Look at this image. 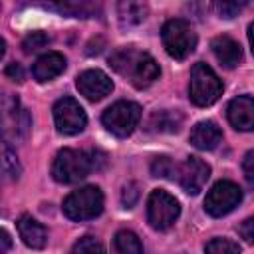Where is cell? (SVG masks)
<instances>
[{"mask_svg": "<svg viewBox=\"0 0 254 254\" xmlns=\"http://www.w3.org/2000/svg\"><path fill=\"white\" fill-rule=\"evenodd\" d=\"M109 65L129 79L135 87H149L159 77V65L147 52L137 48H119L109 56Z\"/></svg>", "mask_w": 254, "mask_h": 254, "instance_id": "cell-1", "label": "cell"}, {"mask_svg": "<svg viewBox=\"0 0 254 254\" xmlns=\"http://www.w3.org/2000/svg\"><path fill=\"white\" fill-rule=\"evenodd\" d=\"M93 169V159L89 151H75V149H62L58 151L52 163V175L58 183H77L85 179Z\"/></svg>", "mask_w": 254, "mask_h": 254, "instance_id": "cell-2", "label": "cell"}, {"mask_svg": "<svg viewBox=\"0 0 254 254\" xmlns=\"http://www.w3.org/2000/svg\"><path fill=\"white\" fill-rule=\"evenodd\" d=\"M222 95V81L206 64H194L190 69V83H189V97L194 105L206 107L212 105Z\"/></svg>", "mask_w": 254, "mask_h": 254, "instance_id": "cell-3", "label": "cell"}, {"mask_svg": "<svg viewBox=\"0 0 254 254\" xmlns=\"http://www.w3.org/2000/svg\"><path fill=\"white\" fill-rule=\"evenodd\" d=\"M161 40L167 54L175 60H185L196 48V34L187 20H169L161 30Z\"/></svg>", "mask_w": 254, "mask_h": 254, "instance_id": "cell-4", "label": "cell"}, {"mask_svg": "<svg viewBox=\"0 0 254 254\" xmlns=\"http://www.w3.org/2000/svg\"><path fill=\"white\" fill-rule=\"evenodd\" d=\"M103 210V194L97 187H81L64 200V212L71 220H91Z\"/></svg>", "mask_w": 254, "mask_h": 254, "instance_id": "cell-5", "label": "cell"}, {"mask_svg": "<svg viewBox=\"0 0 254 254\" xmlns=\"http://www.w3.org/2000/svg\"><path fill=\"white\" fill-rule=\"evenodd\" d=\"M141 119V107L133 101H117L107 107L101 115V121L109 133L115 137H129Z\"/></svg>", "mask_w": 254, "mask_h": 254, "instance_id": "cell-6", "label": "cell"}, {"mask_svg": "<svg viewBox=\"0 0 254 254\" xmlns=\"http://www.w3.org/2000/svg\"><path fill=\"white\" fill-rule=\"evenodd\" d=\"M181 206L175 196H171L167 190H153L147 200V220L155 230H167L175 224L179 218Z\"/></svg>", "mask_w": 254, "mask_h": 254, "instance_id": "cell-7", "label": "cell"}, {"mask_svg": "<svg viewBox=\"0 0 254 254\" xmlns=\"http://www.w3.org/2000/svg\"><path fill=\"white\" fill-rule=\"evenodd\" d=\"M242 200V190L232 181H218L204 198V208L210 216H224L232 212Z\"/></svg>", "mask_w": 254, "mask_h": 254, "instance_id": "cell-8", "label": "cell"}, {"mask_svg": "<svg viewBox=\"0 0 254 254\" xmlns=\"http://www.w3.org/2000/svg\"><path fill=\"white\" fill-rule=\"evenodd\" d=\"M54 123L62 135H77L85 129L87 117L73 97H62L54 105Z\"/></svg>", "mask_w": 254, "mask_h": 254, "instance_id": "cell-9", "label": "cell"}, {"mask_svg": "<svg viewBox=\"0 0 254 254\" xmlns=\"http://www.w3.org/2000/svg\"><path fill=\"white\" fill-rule=\"evenodd\" d=\"M208 177H210V167L198 157H189V159H185V163H181L177 167L179 185L189 194H198L202 190V187L206 185Z\"/></svg>", "mask_w": 254, "mask_h": 254, "instance_id": "cell-10", "label": "cell"}, {"mask_svg": "<svg viewBox=\"0 0 254 254\" xmlns=\"http://www.w3.org/2000/svg\"><path fill=\"white\" fill-rule=\"evenodd\" d=\"M32 127L30 113L20 107L18 97L6 95L4 97V135L14 139H26Z\"/></svg>", "mask_w": 254, "mask_h": 254, "instance_id": "cell-11", "label": "cell"}, {"mask_svg": "<svg viewBox=\"0 0 254 254\" xmlns=\"http://www.w3.org/2000/svg\"><path fill=\"white\" fill-rule=\"evenodd\" d=\"M75 83L79 93L89 101H99L105 95H109L113 89V81L101 69H85L83 73L77 75Z\"/></svg>", "mask_w": 254, "mask_h": 254, "instance_id": "cell-12", "label": "cell"}, {"mask_svg": "<svg viewBox=\"0 0 254 254\" xmlns=\"http://www.w3.org/2000/svg\"><path fill=\"white\" fill-rule=\"evenodd\" d=\"M228 121L236 131H254V97L238 95L228 103Z\"/></svg>", "mask_w": 254, "mask_h": 254, "instance_id": "cell-13", "label": "cell"}, {"mask_svg": "<svg viewBox=\"0 0 254 254\" xmlns=\"http://www.w3.org/2000/svg\"><path fill=\"white\" fill-rule=\"evenodd\" d=\"M64 69H65V58L58 52H48V54H44L36 60L32 73L38 81L44 83V81H50V79L58 77Z\"/></svg>", "mask_w": 254, "mask_h": 254, "instance_id": "cell-14", "label": "cell"}, {"mask_svg": "<svg viewBox=\"0 0 254 254\" xmlns=\"http://www.w3.org/2000/svg\"><path fill=\"white\" fill-rule=\"evenodd\" d=\"M222 141V131L214 121H198L190 131V143L196 149L210 151Z\"/></svg>", "mask_w": 254, "mask_h": 254, "instance_id": "cell-15", "label": "cell"}, {"mask_svg": "<svg viewBox=\"0 0 254 254\" xmlns=\"http://www.w3.org/2000/svg\"><path fill=\"white\" fill-rule=\"evenodd\" d=\"M18 232H20V238L24 240V244L30 248H44L48 242L46 228L30 214H22L18 218Z\"/></svg>", "mask_w": 254, "mask_h": 254, "instance_id": "cell-16", "label": "cell"}, {"mask_svg": "<svg viewBox=\"0 0 254 254\" xmlns=\"http://www.w3.org/2000/svg\"><path fill=\"white\" fill-rule=\"evenodd\" d=\"M210 48L216 56V60L224 65V67H234L238 65L240 58H242V50L238 46V42H234L230 36H216L210 42Z\"/></svg>", "mask_w": 254, "mask_h": 254, "instance_id": "cell-17", "label": "cell"}, {"mask_svg": "<svg viewBox=\"0 0 254 254\" xmlns=\"http://www.w3.org/2000/svg\"><path fill=\"white\" fill-rule=\"evenodd\" d=\"M183 117L179 111H171V109H161L155 111L149 121H147V129L151 133H177L181 129Z\"/></svg>", "mask_w": 254, "mask_h": 254, "instance_id": "cell-18", "label": "cell"}, {"mask_svg": "<svg viewBox=\"0 0 254 254\" xmlns=\"http://www.w3.org/2000/svg\"><path fill=\"white\" fill-rule=\"evenodd\" d=\"M147 6L141 2H119L117 14L123 26H137L147 18Z\"/></svg>", "mask_w": 254, "mask_h": 254, "instance_id": "cell-19", "label": "cell"}, {"mask_svg": "<svg viewBox=\"0 0 254 254\" xmlns=\"http://www.w3.org/2000/svg\"><path fill=\"white\" fill-rule=\"evenodd\" d=\"M113 254H143V244L135 232L119 230L113 238Z\"/></svg>", "mask_w": 254, "mask_h": 254, "instance_id": "cell-20", "label": "cell"}, {"mask_svg": "<svg viewBox=\"0 0 254 254\" xmlns=\"http://www.w3.org/2000/svg\"><path fill=\"white\" fill-rule=\"evenodd\" d=\"M2 171H4L6 179H12V181L18 179L20 173H22V167H20V163H18V157H16V153L10 149L8 143L2 145Z\"/></svg>", "mask_w": 254, "mask_h": 254, "instance_id": "cell-21", "label": "cell"}, {"mask_svg": "<svg viewBox=\"0 0 254 254\" xmlns=\"http://www.w3.org/2000/svg\"><path fill=\"white\" fill-rule=\"evenodd\" d=\"M71 254H105V248L103 244L95 238V236H81L75 244H73V250Z\"/></svg>", "mask_w": 254, "mask_h": 254, "instance_id": "cell-22", "label": "cell"}, {"mask_svg": "<svg viewBox=\"0 0 254 254\" xmlns=\"http://www.w3.org/2000/svg\"><path fill=\"white\" fill-rule=\"evenodd\" d=\"M206 254H240V246L230 238H212L206 244Z\"/></svg>", "mask_w": 254, "mask_h": 254, "instance_id": "cell-23", "label": "cell"}, {"mask_svg": "<svg viewBox=\"0 0 254 254\" xmlns=\"http://www.w3.org/2000/svg\"><path fill=\"white\" fill-rule=\"evenodd\" d=\"M48 44H50V38H48L44 32H32V34H28V36L24 38L22 48H24L26 54H34V52L46 48Z\"/></svg>", "mask_w": 254, "mask_h": 254, "instance_id": "cell-24", "label": "cell"}, {"mask_svg": "<svg viewBox=\"0 0 254 254\" xmlns=\"http://www.w3.org/2000/svg\"><path fill=\"white\" fill-rule=\"evenodd\" d=\"M151 173L153 177H171L177 173V165L169 157H155L151 163Z\"/></svg>", "mask_w": 254, "mask_h": 254, "instance_id": "cell-25", "label": "cell"}, {"mask_svg": "<svg viewBox=\"0 0 254 254\" xmlns=\"http://www.w3.org/2000/svg\"><path fill=\"white\" fill-rule=\"evenodd\" d=\"M137 200H139V185L137 183H127L121 190V202L127 208H131V206H135Z\"/></svg>", "mask_w": 254, "mask_h": 254, "instance_id": "cell-26", "label": "cell"}, {"mask_svg": "<svg viewBox=\"0 0 254 254\" xmlns=\"http://www.w3.org/2000/svg\"><path fill=\"white\" fill-rule=\"evenodd\" d=\"M214 8L222 18H234L244 8V2H216Z\"/></svg>", "mask_w": 254, "mask_h": 254, "instance_id": "cell-27", "label": "cell"}, {"mask_svg": "<svg viewBox=\"0 0 254 254\" xmlns=\"http://www.w3.org/2000/svg\"><path fill=\"white\" fill-rule=\"evenodd\" d=\"M238 232H240V236H242L246 242L254 244V218H246V220L238 226Z\"/></svg>", "mask_w": 254, "mask_h": 254, "instance_id": "cell-28", "label": "cell"}, {"mask_svg": "<svg viewBox=\"0 0 254 254\" xmlns=\"http://www.w3.org/2000/svg\"><path fill=\"white\" fill-rule=\"evenodd\" d=\"M242 171H244V177L254 185V151H248V153L244 155Z\"/></svg>", "mask_w": 254, "mask_h": 254, "instance_id": "cell-29", "label": "cell"}, {"mask_svg": "<svg viewBox=\"0 0 254 254\" xmlns=\"http://www.w3.org/2000/svg\"><path fill=\"white\" fill-rule=\"evenodd\" d=\"M6 77H10L12 81H22V79H24V69H22V65L16 64V62L8 64V67H6Z\"/></svg>", "mask_w": 254, "mask_h": 254, "instance_id": "cell-30", "label": "cell"}, {"mask_svg": "<svg viewBox=\"0 0 254 254\" xmlns=\"http://www.w3.org/2000/svg\"><path fill=\"white\" fill-rule=\"evenodd\" d=\"M0 242H2V246H0V252H2V254H6V252L10 250V244H12V240H10V234H8L6 230H2V232H0Z\"/></svg>", "mask_w": 254, "mask_h": 254, "instance_id": "cell-31", "label": "cell"}, {"mask_svg": "<svg viewBox=\"0 0 254 254\" xmlns=\"http://www.w3.org/2000/svg\"><path fill=\"white\" fill-rule=\"evenodd\" d=\"M248 40H250V46H252V52H254V22L248 28Z\"/></svg>", "mask_w": 254, "mask_h": 254, "instance_id": "cell-32", "label": "cell"}]
</instances>
